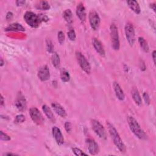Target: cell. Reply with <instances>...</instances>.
I'll list each match as a JSON object with an SVG mask.
<instances>
[{"mask_svg":"<svg viewBox=\"0 0 156 156\" xmlns=\"http://www.w3.org/2000/svg\"><path fill=\"white\" fill-rule=\"evenodd\" d=\"M23 17L26 23L34 28L38 27L42 22H46L49 20V18L45 15L36 14L30 11L26 12Z\"/></svg>","mask_w":156,"mask_h":156,"instance_id":"cell-1","label":"cell"},{"mask_svg":"<svg viewBox=\"0 0 156 156\" xmlns=\"http://www.w3.org/2000/svg\"><path fill=\"white\" fill-rule=\"evenodd\" d=\"M127 120L130 130L137 138L140 140H147V135L133 117L128 116Z\"/></svg>","mask_w":156,"mask_h":156,"instance_id":"cell-2","label":"cell"},{"mask_svg":"<svg viewBox=\"0 0 156 156\" xmlns=\"http://www.w3.org/2000/svg\"><path fill=\"white\" fill-rule=\"evenodd\" d=\"M107 126L108 127L109 133L111 136V138L113 141V143L116 146V147L119 149V151L121 152H124L126 150V146L123 143L122 139L121 138L118 132H117L115 127L109 122H107Z\"/></svg>","mask_w":156,"mask_h":156,"instance_id":"cell-3","label":"cell"},{"mask_svg":"<svg viewBox=\"0 0 156 156\" xmlns=\"http://www.w3.org/2000/svg\"><path fill=\"white\" fill-rule=\"evenodd\" d=\"M110 31L112 46L113 49L118 50L120 46L119 34H118V27L115 24H112L110 25Z\"/></svg>","mask_w":156,"mask_h":156,"instance_id":"cell-4","label":"cell"},{"mask_svg":"<svg viewBox=\"0 0 156 156\" xmlns=\"http://www.w3.org/2000/svg\"><path fill=\"white\" fill-rule=\"evenodd\" d=\"M91 127L95 133L101 139L106 140L107 133L104 126L97 120L93 119L91 122Z\"/></svg>","mask_w":156,"mask_h":156,"instance_id":"cell-5","label":"cell"},{"mask_svg":"<svg viewBox=\"0 0 156 156\" xmlns=\"http://www.w3.org/2000/svg\"><path fill=\"white\" fill-rule=\"evenodd\" d=\"M76 56L77 58V62L79 63V65H80L82 69L85 71L87 74H90L91 73V66L85 58V57L80 52L77 51L76 53Z\"/></svg>","mask_w":156,"mask_h":156,"instance_id":"cell-6","label":"cell"},{"mask_svg":"<svg viewBox=\"0 0 156 156\" xmlns=\"http://www.w3.org/2000/svg\"><path fill=\"white\" fill-rule=\"evenodd\" d=\"M29 115L32 120L37 125L40 126L44 122V118L39 110L36 107H31L29 109Z\"/></svg>","mask_w":156,"mask_h":156,"instance_id":"cell-7","label":"cell"},{"mask_svg":"<svg viewBox=\"0 0 156 156\" xmlns=\"http://www.w3.org/2000/svg\"><path fill=\"white\" fill-rule=\"evenodd\" d=\"M124 31L127 40L130 44L132 46L135 43V30L132 23H127L125 25Z\"/></svg>","mask_w":156,"mask_h":156,"instance_id":"cell-8","label":"cell"},{"mask_svg":"<svg viewBox=\"0 0 156 156\" xmlns=\"http://www.w3.org/2000/svg\"><path fill=\"white\" fill-rule=\"evenodd\" d=\"M88 17L91 27L94 30L98 29L101 23V19L98 13L95 10H91Z\"/></svg>","mask_w":156,"mask_h":156,"instance_id":"cell-9","label":"cell"},{"mask_svg":"<svg viewBox=\"0 0 156 156\" xmlns=\"http://www.w3.org/2000/svg\"><path fill=\"white\" fill-rule=\"evenodd\" d=\"M15 104L17 109L21 112H24L26 110L27 102L24 96L21 92H19L18 94Z\"/></svg>","mask_w":156,"mask_h":156,"instance_id":"cell-10","label":"cell"},{"mask_svg":"<svg viewBox=\"0 0 156 156\" xmlns=\"http://www.w3.org/2000/svg\"><path fill=\"white\" fill-rule=\"evenodd\" d=\"M37 76L40 80L43 82L49 80L50 78V71L48 66L44 65L41 66L38 71Z\"/></svg>","mask_w":156,"mask_h":156,"instance_id":"cell-11","label":"cell"},{"mask_svg":"<svg viewBox=\"0 0 156 156\" xmlns=\"http://www.w3.org/2000/svg\"><path fill=\"white\" fill-rule=\"evenodd\" d=\"M52 133L56 143L58 145H62L63 144L64 138L61 132V130L58 127H57V126H54L52 128Z\"/></svg>","mask_w":156,"mask_h":156,"instance_id":"cell-12","label":"cell"},{"mask_svg":"<svg viewBox=\"0 0 156 156\" xmlns=\"http://www.w3.org/2000/svg\"><path fill=\"white\" fill-rule=\"evenodd\" d=\"M87 143L88 146V150L91 155H94L98 154L99 151V146L94 140L89 138L87 140Z\"/></svg>","mask_w":156,"mask_h":156,"instance_id":"cell-13","label":"cell"},{"mask_svg":"<svg viewBox=\"0 0 156 156\" xmlns=\"http://www.w3.org/2000/svg\"><path fill=\"white\" fill-rule=\"evenodd\" d=\"M76 15L81 22L84 23L86 20V10L83 4L80 2L76 7Z\"/></svg>","mask_w":156,"mask_h":156,"instance_id":"cell-14","label":"cell"},{"mask_svg":"<svg viewBox=\"0 0 156 156\" xmlns=\"http://www.w3.org/2000/svg\"><path fill=\"white\" fill-rule=\"evenodd\" d=\"M93 46L96 50V51L101 56L104 57L105 55V52L104 48L101 43V42L96 38H93L92 39Z\"/></svg>","mask_w":156,"mask_h":156,"instance_id":"cell-15","label":"cell"},{"mask_svg":"<svg viewBox=\"0 0 156 156\" xmlns=\"http://www.w3.org/2000/svg\"><path fill=\"white\" fill-rule=\"evenodd\" d=\"M51 106L54 109V111L60 116L62 118H65L66 116L67 113L65 108L58 103L57 102H53L51 104Z\"/></svg>","mask_w":156,"mask_h":156,"instance_id":"cell-16","label":"cell"},{"mask_svg":"<svg viewBox=\"0 0 156 156\" xmlns=\"http://www.w3.org/2000/svg\"><path fill=\"white\" fill-rule=\"evenodd\" d=\"M113 89L116 94V96L119 101H123L124 99V93L120 85L116 82H114L113 83Z\"/></svg>","mask_w":156,"mask_h":156,"instance_id":"cell-17","label":"cell"},{"mask_svg":"<svg viewBox=\"0 0 156 156\" xmlns=\"http://www.w3.org/2000/svg\"><path fill=\"white\" fill-rule=\"evenodd\" d=\"M131 94H132V98H133L134 102H135V104L138 105H141V103H142V100H141V98L140 95L139 91L136 88L133 87L132 89Z\"/></svg>","mask_w":156,"mask_h":156,"instance_id":"cell-18","label":"cell"},{"mask_svg":"<svg viewBox=\"0 0 156 156\" xmlns=\"http://www.w3.org/2000/svg\"><path fill=\"white\" fill-rule=\"evenodd\" d=\"M5 31H24L25 28L19 23H12L9 24L5 29Z\"/></svg>","mask_w":156,"mask_h":156,"instance_id":"cell-19","label":"cell"},{"mask_svg":"<svg viewBox=\"0 0 156 156\" xmlns=\"http://www.w3.org/2000/svg\"><path fill=\"white\" fill-rule=\"evenodd\" d=\"M42 110L44 112V114L47 116V118L52 122H55V116L51 110V108L46 105H43L42 106Z\"/></svg>","mask_w":156,"mask_h":156,"instance_id":"cell-20","label":"cell"},{"mask_svg":"<svg viewBox=\"0 0 156 156\" xmlns=\"http://www.w3.org/2000/svg\"><path fill=\"white\" fill-rule=\"evenodd\" d=\"M127 3L129 7H130V9L132 10H133L135 13H136V14L140 13L141 9H140L139 4L138 3L137 1H133V0H130V1H127Z\"/></svg>","mask_w":156,"mask_h":156,"instance_id":"cell-21","label":"cell"},{"mask_svg":"<svg viewBox=\"0 0 156 156\" xmlns=\"http://www.w3.org/2000/svg\"><path fill=\"white\" fill-rule=\"evenodd\" d=\"M51 61H52V63L53 66L55 68L58 69L60 68V57L57 53H56V52L52 53V55L51 57Z\"/></svg>","mask_w":156,"mask_h":156,"instance_id":"cell-22","label":"cell"},{"mask_svg":"<svg viewBox=\"0 0 156 156\" xmlns=\"http://www.w3.org/2000/svg\"><path fill=\"white\" fill-rule=\"evenodd\" d=\"M63 17L68 23H72L73 18L72 12L70 9H66L64 10L63 12Z\"/></svg>","mask_w":156,"mask_h":156,"instance_id":"cell-23","label":"cell"},{"mask_svg":"<svg viewBox=\"0 0 156 156\" xmlns=\"http://www.w3.org/2000/svg\"><path fill=\"white\" fill-rule=\"evenodd\" d=\"M138 42L140 44V46L141 48L146 52H149V46L147 44V41L145 40V39L143 37H138Z\"/></svg>","mask_w":156,"mask_h":156,"instance_id":"cell-24","label":"cell"},{"mask_svg":"<svg viewBox=\"0 0 156 156\" xmlns=\"http://www.w3.org/2000/svg\"><path fill=\"white\" fill-rule=\"evenodd\" d=\"M36 8L38 9L43 10H47L50 9V5L47 1H40L37 5H36Z\"/></svg>","mask_w":156,"mask_h":156,"instance_id":"cell-25","label":"cell"},{"mask_svg":"<svg viewBox=\"0 0 156 156\" xmlns=\"http://www.w3.org/2000/svg\"><path fill=\"white\" fill-rule=\"evenodd\" d=\"M60 79L63 82H68L70 80V76L69 73L65 69H63L60 73Z\"/></svg>","mask_w":156,"mask_h":156,"instance_id":"cell-26","label":"cell"},{"mask_svg":"<svg viewBox=\"0 0 156 156\" xmlns=\"http://www.w3.org/2000/svg\"><path fill=\"white\" fill-rule=\"evenodd\" d=\"M46 49H47L48 52H52L53 49H54V46H53V44H52L51 40L49 38H47L46 40Z\"/></svg>","mask_w":156,"mask_h":156,"instance_id":"cell-27","label":"cell"},{"mask_svg":"<svg viewBox=\"0 0 156 156\" xmlns=\"http://www.w3.org/2000/svg\"><path fill=\"white\" fill-rule=\"evenodd\" d=\"M26 119V118H25V116L22 115V114H20V115H18L16 116L15 118V120H14V122L16 123V124H20V123H22L23 122H24Z\"/></svg>","mask_w":156,"mask_h":156,"instance_id":"cell-28","label":"cell"},{"mask_svg":"<svg viewBox=\"0 0 156 156\" xmlns=\"http://www.w3.org/2000/svg\"><path fill=\"white\" fill-rule=\"evenodd\" d=\"M73 150V152L74 153V154L75 155L77 156H82V155H87V154H85V152H83L82 150H80V149L77 148V147H73L72 149Z\"/></svg>","mask_w":156,"mask_h":156,"instance_id":"cell-29","label":"cell"},{"mask_svg":"<svg viewBox=\"0 0 156 156\" xmlns=\"http://www.w3.org/2000/svg\"><path fill=\"white\" fill-rule=\"evenodd\" d=\"M68 34V37L69 38V39L71 41H74L76 39V33H75V31L73 29H71L67 33Z\"/></svg>","mask_w":156,"mask_h":156,"instance_id":"cell-30","label":"cell"},{"mask_svg":"<svg viewBox=\"0 0 156 156\" xmlns=\"http://www.w3.org/2000/svg\"><path fill=\"white\" fill-rule=\"evenodd\" d=\"M57 38H58V41L59 43L62 44L65 41L64 33L62 31H59L57 34Z\"/></svg>","mask_w":156,"mask_h":156,"instance_id":"cell-31","label":"cell"},{"mask_svg":"<svg viewBox=\"0 0 156 156\" xmlns=\"http://www.w3.org/2000/svg\"><path fill=\"white\" fill-rule=\"evenodd\" d=\"M0 138L2 141H9L10 140V137L5 133L3 132L2 131H1L0 132Z\"/></svg>","mask_w":156,"mask_h":156,"instance_id":"cell-32","label":"cell"},{"mask_svg":"<svg viewBox=\"0 0 156 156\" xmlns=\"http://www.w3.org/2000/svg\"><path fill=\"white\" fill-rule=\"evenodd\" d=\"M143 99L144 100V102L146 104L149 105L150 104V102H151V100H150V98L148 95V94L146 93V92H144L143 94Z\"/></svg>","mask_w":156,"mask_h":156,"instance_id":"cell-33","label":"cell"},{"mask_svg":"<svg viewBox=\"0 0 156 156\" xmlns=\"http://www.w3.org/2000/svg\"><path fill=\"white\" fill-rule=\"evenodd\" d=\"M65 129L66 130V131L68 132V133H70L71 130H72V126H71V124L68 122V121H66L65 123Z\"/></svg>","mask_w":156,"mask_h":156,"instance_id":"cell-34","label":"cell"},{"mask_svg":"<svg viewBox=\"0 0 156 156\" xmlns=\"http://www.w3.org/2000/svg\"><path fill=\"white\" fill-rule=\"evenodd\" d=\"M12 16H13V13L11 12H7V13L6 15V19L10 20L12 18Z\"/></svg>","mask_w":156,"mask_h":156,"instance_id":"cell-35","label":"cell"},{"mask_svg":"<svg viewBox=\"0 0 156 156\" xmlns=\"http://www.w3.org/2000/svg\"><path fill=\"white\" fill-rule=\"evenodd\" d=\"M16 4L18 6L19 5H23L25 4V1H16Z\"/></svg>","mask_w":156,"mask_h":156,"instance_id":"cell-36","label":"cell"},{"mask_svg":"<svg viewBox=\"0 0 156 156\" xmlns=\"http://www.w3.org/2000/svg\"><path fill=\"white\" fill-rule=\"evenodd\" d=\"M155 51H153L152 54V59L154 61V64H155Z\"/></svg>","mask_w":156,"mask_h":156,"instance_id":"cell-37","label":"cell"},{"mask_svg":"<svg viewBox=\"0 0 156 156\" xmlns=\"http://www.w3.org/2000/svg\"><path fill=\"white\" fill-rule=\"evenodd\" d=\"M4 105V98L2 94H1V106L2 107Z\"/></svg>","mask_w":156,"mask_h":156,"instance_id":"cell-38","label":"cell"},{"mask_svg":"<svg viewBox=\"0 0 156 156\" xmlns=\"http://www.w3.org/2000/svg\"><path fill=\"white\" fill-rule=\"evenodd\" d=\"M151 7L153 9V10L155 12V4L154 3H153V4H151Z\"/></svg>","mask_w":156,"mask_h":156,"instance_id":"cell-39","label":"cell"},{"mask_svg":"<svg viewBox=\"0 0 156 156\" xmlns=\"http://www.w3.org/2000/svg\"><path fill=\"white\" fill-rule=\"evenodd\" d=\"M16 154H12V153H6L4 154V155H16Z\"/></svg>","mask_w":156,"mask_h":156,"instance_id":"cell-40","label":"cell"},{"mask_svg":"<svg viewBox=\"0 0 156 156\" xmlns=\"http://www.w3.org/2000/svg\"><path fill=\"white\" fill-rule=\"evenodd\" d=\"M0 66H2L3 65H4V60H2V58H1V62H0Z\"/></svg>","mask_w":156,"mask_h":156,"instance_id":"cell-41","label":"cell"}]
</instances>
